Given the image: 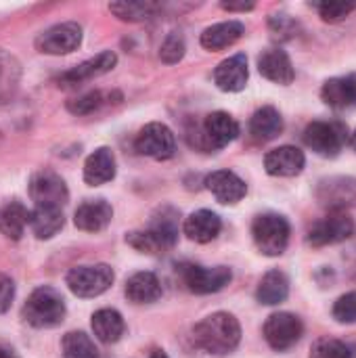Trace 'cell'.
I'll list each match as a JSON object with an SVG mask.
<instances>
[{"label": "cell", "mask_w": 356, "mask_h": 358, "mask_svg": "<svg viewBox=\"0 0 356 358\" xmlns=\"http://www.w3.org/2000/svg\"><path fill=\"white\" fill-rule=\"evenodd\" d=\"M245 34V25L241 21H222L216 25H210L208 29H204L201 34V46L208 50H225L229 46H233L241 36Z\"/></svg>", "instance_id": "603a6c76"}, {"label": "cell", "mask_w": 356, "mask_h": 358, "mask_svg": "<svg viewBox=\"0 0 356 358\" xmlns=\"http://www.w3.org/2000/svg\"><path fill=\"white\" fill-rule=\"evenodd\" d=\"M149 358H168V355H166L164 350H153V352L149 355Z\"/></svg>", "instance_id": "b9f144b4"}, {"label": "cell", "mask_w": 356, "mask_h": 358, "mask_svg": "<svg viewBox=\"0 0 356 358\" xmlns=\"http://www.w3.org/2000/svg\"><path fill=\"white\" fill-rule=\"evenodd\" d=\"M82 44V27L73 21L57 23L36 38V48L44 55H67Z\"/></svg>", "instance_id": "7c38bea8"}, {"label": "cell", "mask_w": 356, "mask_h": 358, "mask_svg": "<svg viewBox=\"0 0 356 358\" xmlns=\"http://www.w3.org/2000/svg\"><path fill=\"white\" fill-rule=\"evenodd\" d=\"M304 143L323 157H336L348 143V128L342 122H313L304 130Z\"/></svg>", "instance_id": "8992f818"}, {"label": "cell", "mask_w": 356, "mask_h": 358, "mask_svg": "<svg viewBox=\"0 0 356 358\" xmlns=\"http://www.w3.org/2000/svg\"><path fill=\"white\" fill-rule=\"evenodd\" d=\"M344 86H346L348 105H350V107H356V73L344 76Z\"/></svg>", "instance_id": "f35d334b"}, {"label": "cell", "mask_w": 356, "mask_h": 358, "mask_svg": "<svg viewBox=\"0 0 356 358\" xmlns=\"http://www.w3.org/2000/svg\"><path fill=\"white\" fill-rule=\"evenodd\" d=\"M315 8L319 10L323 21L336 23L346 19L356 8V2H344V0H327V2H317Z\"/></svg>", "instance_id": "836d02e7"}, {"label": "cell", "mask_w": 356, "mask_h": 358, "mask_svg": "<svg viewBox=\"0 0 356 358\" xmlns=\"http://www.w3.org/2000/svg\"><path fill=\"white\" fill-rule=\"evenodd\" d=\"M317 199L323 208L332 212H344L356 206V178L353 176H332L323 178L317 187Z\"/></svg>", "instance_id": "4fadbf2b"}, {"label": "cell", "mask_w": 356, "mask_h": 358, "mask_svg": "<svg viewBox=\"0 0 356 358\" xmlns=\"http://www.w3.org/2000/svg\"><path fill=\"white\" fill-rule=\"evenodd\" d=\"M183 57H185V40H183L180 34L172 31V34L164 40V44H162V48H159V59H162L164 63H168V65H174V63H178Z\"/></svg>", "instance_id": "d590c367"}, {"label": "cell", "mask_w": 356, "mask_h": 358, "mask_svg": "<svg viewBox=\"0 0 356 358\" xmlns=\"http://www.w3.org/2000/svg\"><path fill=\"white\" fill-rule=\"evenodd\" d=\"M113 279H115V275H113L111 266L86 264V266H73L67 273L65 283H67L69 292L78 298H97L111 287Z\"/></svg>", "instance_id": "5b68a950"}, {"label": "cell", "mask_w": 356, "mask_h": 358, "mask_svg": "<svg viewBox=\"0 0 356 358\" xmlns=\"http://www.w3.org/2000/svg\"><path fill=\"white\" fill-rule=\"evenodd\" d=\"M126 296L134 304H153L162 298V283L153 273H136L126 283Z\"/></svg>", "instance_id": "d4e9b609"}, {"label": "cell", "mask_w": 356, "mask_h": 358, "mask_svg": "<svg viewBox=\"0 0 356 358\" xmlns=\"http://www.w3.org/2000/svg\"><path fill=\"white\" fill-rule=\"evenodd\" d=\"M115 63H118L115 52L103 50V52H99L97 57L86 59L84 63L71 67V69L65 71V73H61V76H59V86H78V84H82V82H86V80L99 78V76L111 71V69L115 67Z\"/></svg>", "instance_id": "9a60e30c"}, {"label": "cell", "mask_w": 356, "mask_h": 358, "mask_svg": "<svg viewBox=\"0 0 356 358\" xmlns=\"http://www.w3.org/2000/svg\"><path fill=\"white\" fill-rule=\"evenodd\" d=\"M19 80H21L19 61L0 48V103H4L6 99H10L15 94Z\"/></svg>", "instance_id": "f546056e"}, {"label": "cell", "mask_w": 356, "mask_h": 358, "mask_svg": "<svg viewBox=\"0 0 356 358\" xmlns=\"http://www.w3.org/2000/svg\"><path fill=\"white\" fill-rule=\"evenodd\" d=\"M65 358H99L94 342L84 331H69L61 342Z\"/></svg>", "instance_id": "1f68e13d"}, {"label": "cell", "mask_w": 356, "mask_h": 358, "mask_svg": "<svg viewBox=\"0 0 356 358\" xmlns=\"http://www.w3.org/2000/svg\"><path fill=\"white\" fill-rule=\"evenodd\" d=\"M115 178V157L111 149L99 147L94 153L86 157L84 164V182L88 187H101Z\"/></svg>", "instance_id": "7402d4cb"}, {"label": "cell", "mask_w": 356, "mask_h": 358, "mask_svg": "<svg viewBox=\"0 0 356 358\" xmlns=\"http://www.w3.org/2000/svg\"><path fill=\"white\" fill-rule=\"evenodd\" d=\"M350 145H353V149L356 151V130L353 132V136H350Z\"/></svg>", "instance_id": "7bdbcfd3"}, {"label": "cell", "mask_w": 356, "mask_h": 358, "mask_svg": "<svg viewBox=\"0 0 356 358\" xmlns=\"http://www.w3.org/2000/svg\"><path fill=\"white\" fill-rule=\"evenodd\" d=\"M193 342L208 355H229L241 342V325L229 313H214L193 327Z\"/></svg>", "instance_id": "6da1fadb"}, {"label": "cell", "mask_w": 356, "mask_h": 358, "mask_svg": "<svg viewBox=\"0 0 356 358\" xmlns=\"http://www.w3.org/2000/svg\"><path fill=\"white\" fill-rule=\"evenodd\" d=\"M281 132H283V117L275 107L266 105L254 111L250 120V134L254 141L269 143V141H275Z\"/></svg>", "instance_id": "cb8c5ba5"}, {"label": "cell", "mask_w": 356, "mask_h": 358, "mask_svg": "<svg viewBox=\"0 0 356 358\" xmlns=\"http://www.w3.org/2000/svg\"><path fill=\"white\" fill-rule=\"evenodd\" d=\"M231 279H233V273L227 266H214V268H206L199 264L183 266V281H185L187 289L197 296L216 294V292L225 289L231 283Z\"/></svg>", "instance_id": "30bf717a"}, {"label": "cell", "mask_w": 356, "mask_h": 358, "mask_svg": "<svg viewBox=\"0 0 356 358\" xmlns=\"http://www.w3.org/2000/svg\"><path fill=\"white\" fill-rule=\"evenodd\" d=\"M103 103H105L103 92L92 90V92H86V94H82V96L69 101V103H67V109H69L71 113H76V115H86V113L97 111Z\"/></svg>", "instance_id": "8d00e7d4"}, {"label": "cell", "mask_w": 356, "mask_h": 358, "mask_svg": "<svg viewBox=\"0 0 356 358\" xmlns=\"http://www.w3.org/2000/svg\"><path fill=\"white\" fill-rule=\"evenodd\" d=\"M334 319L342 325H355L356 323V292L344 294L342 298H338V302L334 304L332 310Z\"/></svg>", "instance_id": "e575fe53"}, {"label": "cell", "mask_w": 356, "mask_h": 358, "mask_svg": "<svg viewBox=\"0 0 356 358\" xmlns=\"http://www.w3.org/2000/svg\"><path fill=\"white\" fill-rule=\"evenodd\" d=\"M124 319L113 308H101L92 315V331L103 344H115L124 336Z\"/></svg>", "instance_id": "484cf974"}, {"label": "cell", "mask_w": 356, "mask_h": 358, "mask_svg": "<svg viewBox=\"0 0 356 358\" xmlns=\"http://www.w3.org/2000/svg\"><path fill=\"white\" fill-rule=\"evenodd\" d=\"M178 239V224L176 214L170 210H162L159 216L153 218L149 229L145 231H132L126 235V243L134 248L141 254H164L166 250L174 248Z\"/></svg>", "instance_id": "7a4b0ae2"}, {"label": "cell", "mask_w": 356, "mask_h": 358, "mask_svg": "<svg viewBox=\"0 0 356 358\" xmlns=\"http://www.w3.org/2000/svg\"><path fill=\"white\" fill-rule=\"evenodd\" d=\"M29 197L36 203V208H63L67 203L69 191L59 174L44 170L31 176Z\"/></svg>", "instance_id": "8fae6325"}, {"label": "cell", "mask_w": 356, "mask_h": 358, "mask_svg": "<svg viewBox=\"0 0 356 358\" xmlns=\"http://www.w3.org/2000/svg\"><path fill=\"white\" fill-rule=\"evenodd\" d=\"M65 224L61 208H34L29 214V227L38 239H50L55 237Z\"/></svg>", "instance_id": "f1b7e54d"}, {"label": "cell", "mask_w": 356, "mask_h": 358, "mask_svg": "<svg viewBox=\"0 0 356 358\" xmlns=\"http://www.w3.org/2000/svg\"><path fill=\"white\" fill-rule=\"evenodd\" d=\"M206 187L216 197V201L225 203V206L239 203L245 197V193H248L245 182L235 172H231V170H216V172H212L206 178Z\"/></svg>", "instance_id": "e0dca14e"}, {"label": "cell", "mask_w": 356, "mask_h": 358, "mask_svg": "<svg viewBox=\"0 0 356 358\" xmlns=\"http://www.w3.org/2000/svg\"><path fill=\"white\" fill-rule=\"evenodd\" d=\"M290 233V222L281 214H260L252 224L254 243L258 252L269 258H277L287 250Z\"/></svg>", "instance_id": "277c9868"}, {"label": "cell", "mask_w": 356, "mask_h": 358, "mask_svg": "<svg viewBox=\"0 0 356 358\" xmlns=\"http://www.w3.org/2000/svg\"><path fill=\"white\" fill-rule=\"evenodd\" d=\"M302 334H304V325L300 317L292 313H275L264 323V340L277 352H285L294 348L300 342Z\"/></svg>", "instance_id": "52a82bcc"}, {"label": "cell", "mask_w": 356, "mask_h": 358, "mask_svg": "<svg viewBox=\"0 0 356 358\" xmlns=\"http://www.w3.org/2000/svg\"><path fill=\"white\" fill-rule=\"evenodd\" d=\"M304 166H306L304 151H300L298 147H292V145L277 147V149L269 151L264 157V168L271 176L292 178V176H298L304 170Z\"/></svg>", "instance_id": "2e32d148"}, {"label": "cell", "mask_w": 356, "mask_h": 358, "mask_svg": "<svg viewBox=\"0 0 356 358\" xmlns=\"http://www.w3.org/2000/svg\"><path fill=\"white\" fill-rule=\"evenodd\" d=\"M222 8L229 13H245L254 8V2H222Z\"/></svg>", "instance_id": "ab89813d"}, {"label": "cell", "mask_w": 356, "mask_h": 358, "mask_svg": "<svg viewBox=\"0 0 356 358\" xmlns=\"http://www.w3.org/2000/svg\"><path fill=\"white\" fill-rule=\"evenodd\" d=\"M13 298H15V283L10 277L0 273V315H4L10 308Z\"/></svg>", "instance_id": "74e56055"}, {"label": "cell", "mask_w": 356, "mask_h": 358, "mask_svg": "<svg viewBox=\"0 0 356 358\" xmlns=\"http://www.w3.org/2000/svg\"><path fill=\"white\" fill-rule=\"evenodd\" d=\"M222 222L218 218V214L210 212V210H197L193 214L187 216L183 231L185 235L195 241V243H210L220 235Z\"/></svg>", "instance_id": "44dd1931"}, {"label": "cell", "mask_w": 356, "mask_h": 358, "mask_svg": "<svg viewBox=\"0 0 356 358\" xmlns=\"http://www.w3.org/2000/svg\"><path fill=\"white\" fill-rule=\"evenodd\" d=\"M23 319L36 329H50L65 319V300L55 287H38L23 306Z\"/></svg>", "instance_id": "3957f363"}, {"label": "cell", "mask_w": 356, "mask_h": 358, "mask_svg": "<svg viewBox=\"0 0 356 358\" xmlns=\"http://www.w3.org/2000/svg\"><path fill=\"white\" fill-rule=\"evenodd\" d=\"M134 147H136V151L141 155L164 162V159H170L174 155L176 138H174V132L166 124L151 122L138 132V136L134 141Z\"/></svg>", "instance_id": "ba28073f"}, {"label": "cell", "mask_w": 356, "mask_h": 358, "mask_svg": "<svg viewBox=\"0 0 356 358\" xmlns=\"http://www.w3.org/2000/svg\"><path fill=\"white\" fill-rule=\"evenodd\" d=\"M162 6L155 2H111L109 10L122 21H147L157 15Z\"/></svg>", "instance_id": "4dcf8cb0"}, {"label": "cell", "mask_w": 356, "mask_h": 358, "mask_svg": "<svg viewBox=\"0 0 356 358\" xmlns=\"http://www.w3.org/2000/svg\"><path fill=\"white\" fill-rule=\"evenodd\" d=\"M29 210L19 203V201H10L6 206L0 208V235H4L6 239L19 241L23 237L25 227L29 224Z\"/></svg>", "instance_id": "4316f807"}, {"label": "cell", "mask_w": 356, "mask_h": 358, "mask_svg": "<svg viewBox=\"0 0 356 358\" xmlns=\"http://www.w3.org/2000/svg\"><path fill=\"white\" fill-rule=\"evenodd\" d=\"M248 78H250V69H248V57L243 52L225 59L214 69V82L225 92H241L248 86Z\"/></svg>", "instance_id": "ac0fdd59"}, {"label": "cell", "mask_w": 356, "mask_h": 358, "mask_svg": "<svg viewBox=\"0 0 356 358\" xmlns=\"http://www.w3.org/2000/svg\"><path fill=\"white\" fill-rule=\"evenodd\" d=\"M355 233V222L346 212H332L308 229L306 241L313 248H325L346 241Z\"/></svg>", "instance_id": "9c48e42d"}, {"label": "cell", "mask_w": 356, "mask_h": 358, "mask_svg": "<svg viewBox=\"0 0 356 358\" xmlns=\"http://www.w3.org/2000/svg\"><path fill=\"white\" fill-rule=\"evenodd\" d=\"M111 218H113V208L105 199H88L82 206H78L73 214V224L80 231L99 233L111 222Z\"/></svg>", "instance_id": "ffe728a7"}, {"label": "cell", "mask_w": 356, "mask_h": 358, "mask_svg": "<svg viewBox=\"0 0 356 358\" xmlns=\"http://www.w3.org/2000/svg\"><path fill=\"white\" fill-rule=\"evenodd\" d=\"M237 120L227 111H214L204 120V138L208 149H222L239 136Z\"/></svg>", "instance_id": "5bb4252c"}, {"label": "cell", "mask_w": 356, "mask_h": 358, "mask_svg": "<svg viewBox=\"0 0 356 358\" xmlns=\"http://www.w3.org/2000/svg\"><path fill=\"white\" fill-rule=\"evenodd\" d=\"M311 358H356L355 350L336 338H321L315 342Z\"/></svg>", "instance_id": "d6a6232c"}, {"label": "cell", "mask_w": 356, "mask_h": 358, "mask_svg": "<svg viewBox=\"0 0 356 358\" xmlns=\"http://www.w3.org/2000/svg\"><path fill=\"white\" fill-rule=\"evenodd\" d=\"M287 296H290V281L281 271H269L256 289V298L264 306H277L285 302Z\"/></svg>", "instance_id": "83f0119b"}, {"label": "cell", "mask_w": 356, "mask_h": 358, "mask_svg": "<svg viewBox=\"0 0 356 358\" xmlns=\"http://www.w3.org/2000/svg\"><path fill=\"white\" fill-rule=\"evenodd\" d=\"M258 71L275 84H292L296 78L290 55L283 48H266L258 57Z\"/></svg>", "instance_id": "d6986e66"}, {"label": "cell", "mask_w": 356, "mask_h": 358, "mask_svg": "<svg viewBox=\"0 0 356 358\" xmlns=\"http://www.w3.org/2000/svg\"><path fill=\"white\" fill-rule=\"evenodd\" d=\"M0 358H17V357H15V352H13L10 348L0 346Z\"/></svg>", "instance_id": "60d3db41"}]
</instances>
